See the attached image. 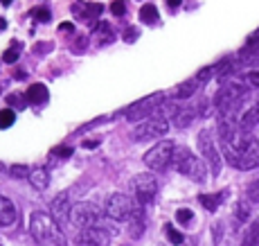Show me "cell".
<instances>
[{
  "label": "cell",
  "instance_id": "60d3db41",
  "mask_svg": "<svg viewBox=\"0 0 259 246\" xmlns=\"http://www.w3.org/2000/svg\"><path fill=\"white\" fill-rule=\"evenodd\" d=\"M36 48H38V50H36V52H38V54H46V52H48V50H52V48H54V45H52V43H38V45H36Z\"/></svg>",
  "mask_w": 259,
  "mask_h": 246
},
{
  "label": "cell",
  "instance_id": "83f0119b",
  "mask_svg": "<svg viewBox=\"0 0 259 246\" xmlns=\"http://www.w3.org/2000/svg\"><path fill=\"white\" fill-rule=\"evenodd\" d=\"M142 233H144V222L138 219V213H136L131 217V230H128V235H131V237H140Z\"/></svg>",
  "mask_w": 259,
  "mask_h": 246
},
{
  "label": "cell",
  "instance_id": "f1b7e54d",
  "mask_svg": "<svg viewBox=\"0 0 259 246\" xmlns=\"http://www.w3.org/2000/svg\"><path fill=\"white\" fill-rule=\"evenodd\" d=\"M214 75H219V63L217 66H207V68H203V70H198V75H196V79L198 82H207V79H212Z\"/></svg>",
  "mask_w": 259,
  "mask_h": 246
},
{
  "label": "cell",
  "instance_id": "ee69618b",
  "mask_svg": "<svg viewBox=\"0 0 259 246\" xmlns=\"http://www.w3.org/2000/svg\"><path fill=\"white\" fill-rule=\"evenodd\" d=\"M12 3H14V0H0V5H5V7H9Z\"/></svg>",
  "mask_w": 259,
  "mask_h": 246
},
{
  "label": "cell",
  "instance_id": "8d00e7d4",
  "mask_svg": "<svg viewBox=\"0 0 259 246\" xmlns=\"http://www.w3.org/2000/svg\"><path fill=\"white\" fill-rule=\"evenodd\" d=\"M21 95H16V93H14V95H7V104H9V107H14V104H16V107L18 109H23L25 107V102H21Z\"/></svg>",
  "mask_w": 259,
  "mask_h": 246
},
{
  "label": "cell",
  "instance_id": "f6af8a7d",
  "mask_svg": "<svg viewBox=\"0 0 259 246\" xmlns=\"http://www.w3.org/2000/svg\"><path fill=\"white\" fill-rule=\"evenodd\" d=\"M7 27V23H5V18H0V29H5Z\"/></svg>",
  "mask_w": 259,
  "mask_h": 246
},
{
  "label": "cell",
  "instance_id": "44dd1931",
  "mask_svg": "<svg viewBox=\"0 0 259 246\" xmlns=\"http://www.w3.org/2000/svg\"><path fill=\"white\" fill-rule=\"evenodd\" d=\"M140 21L147 23V25H153L158 21V9L156 5H144V7H140Z\"/></svg>",
  "mask_w": 259,
  "mask_h": 246
},
{
  "label": "cell",
  "instance_id": "6da1fadb",
  "mask_svg": "<svg viewBox=\"0 0 259 246\" xmlns=\"http://www.w3.org/2000/svg\"><path fill=\"white\" fill-rule=\"evenodd\" d=\"M29 233L36 239L38 244H61L63 242V233H61V224L52 217V215L43 213H34L29 217Z\"/></svg>",
  "mask_w": 259,
  "mask_h": 246
},
{
  "label": "cell",
  "instance_id": "4316f807",
  "mask_svg": "<svg viewBox=\"0 0 259 246\" xmlns=\"http://www.w3.org/2000/svg\"><path fill=\"white\" fill-rule=\"evenodd\" d=\"M235 217L239 222H248V217H250V205L246 201H239L237 203V210H235Z\"/></svg>",
  "mask_w": 259,
  "mask_h": 246
},
{
  "label": "cell",
  "instance_id": "ffe728a7",
  "mask_svg": "<svg viewBox=\"0 0 259 246\" xmlns=\"http://www.w3.org/2000/svg\"><path fill=\"white\" fill-rule=\"evenodd\" d=\"M113 39H115V32H113L111 25H108L106 21H104V23H97V41H99V43H111Z\"/></svg>",
  "mask_w": 259,
  "mask_h": 246
},
{
  "label": "cell",
  "instance_id": "4fadbf2b",
  "mask_svg": "<svg viewBox=\"0 0 259 246\" xmlns=\"http://www.w3.org/2000/svg\"><path fill=\"white\" fill-rule=\"evenodd\" d=\"M18 222V208L14 205L12 199H7L0 192V226L9 228V226H16Z\"/></svg>",
  "mask_w": 259,
  "mask_h": 246
},
{
  "label": "cell",
  "instance_id": "74e56055",
  "mask_svg": "<svg viewBox=\"0 0 259 246\" xmlns=\"http://www.w3.org/2000/svg\"><path fill=\"white\" fill-rule=\"evenodd\" d=\"M246 82L250 84V86H259V73H248L246 75Z\"/></svg>",
  "mask_w": 259,
  "mask_h": 246
},
{
  "label": "cell",
  "instance_id": "52a82bcc",
  "mask_svg": "<svg viewBox=\"0 0 259 246\" xmlns=\"http://www.w3.org/2000/svg\"><path fill=\"white\" fill-rule=\"evenodd\" d=\"M162 99H165V93H153V95H149V97L140 99V102L122 109L119 113H122L126 120H131V122H138V120H144V118H149V115L156 113V109L160 107Z\"/></svg>",
  "mask_w": 259,
  "mask_h": 246
},
{
  "label": "cell",
  "instance_id": "e0dca14e",
  "mask_svg": "<svg viewBox=\"0 0 259 246\" xmlns=\"http://www.w3.org/2000/svg\"><path fill=\"white\" fill-rule=\"evenodd\" d=\"M27 179H29V183H32V188L38 190V192L48 190V185H50V172L46 167H32L27 174Z\"/></svg>",
  "mask_w": 259,
  "mask_h": 246
},
{
  "label": "cell",
  "instance_id": "d6986e66",
  "mask_svg": "<svg viewBox=\"0 0 259 246\" xmlns=\"http://www.w3.org/2000/svg\"><path fill=\"white\" fill-rule=\"evenodd\" d=\"M198 86H201V82L198 79H189V82H185V84H181L178 88H174V97L176 99H189L194 93L198 90Z\"/></svg>",
  "mask_w": 259,
  "mask_h": 246
},
{
  "label": "cell",
  "instance_id": "8992f818",
  "mask_svg": "<svg viewBox=\"0 0 259 246\" xmlns=\"http://www.w3.org/2000/svg\"><path fill=\"white\" fill-rule=\"evenodd\" d=\"M169 127H171V124H169V118H165V115H149V120L140 122L131 131V138L136 140V143L149 140V138H162V135L169 131Z\"/></svg>",
  "mask_w": 259,
  "mask_h": 246
},
{
  "label": "cell",
  "instance_id": "3957f363",
  "mask_svg": "<svg viewBox=\"0 0 259 246\" xmlns=\"http://www.w3.org/2000/svg\"><path fill=\"white\" fill-rule=\"evenodd\" d=\"M246 95H248V88L243 84H226L217 93V97H214V109H217V113L221 118H232Z\"/></svg>",
  "mask_w": 259,
  "mask_h": 246
},
{
  "label": "cell",
  "instance_id": "4dcf8cb0",
  "mask_svg": "<svg viewBox=\"0 0 259 246\" xmlns=\"http://www.w3.org/2000/svg\"><path fill=\"white\" fill-rule=\"evenodd\" d=\"M246 194H248V201H252V203H259V179H257V181H252V183L248 185Z\"/></svg>",
  "mask_w": 259,
  "mask_h": 246
},
{
  "label": "cell",
  "instance_id": "7c38bea8",
  "mask_svg": "<svg viewBox=\"0 0 259 246\" xmlns=\"http://www.w3.org/2000/svg\"><path fill=\"white\" fill-rule=\"evenodd\" d=\"M70 213H72V201H70V194L68 192H61L57 194V197L52 199V203H50V215H52L54 219H57L59 224H61V228L70 222Z\"/></svg>",
  "mask_w": 259,
  "mask_h": 246
},
{
  "label": "cell",
  "instance_id": "b9f144b4",
  "mask_svg": "<svg viewBox=\"0 0 259 246\" xmlns=\"http://www.w3.org/2000/svg\"><path fill=\"white\" fill-rule=\"evenodd\" d=\"M99 147V140H83V149H95Z\"/></svg>",
  "mask_w": 259,
  "mask_h": 246
},
{
  "label": "cell",
  "instance_id": "277c9868",
  "mask_svg": "<svg viewBox=\"0 0 259 246\" xmlns=\"http://www.w3.org/2000/svg\"><path fill=\"white\" fill-rule=\"evenodd\" d=\"M174 152H176V145L171 140H160L144 154V165L153 172H165L174 160Z\"/></svg>",
  "mask_w": 259,
  "mask_h": 246
},
{
  "label": "cell",
  "instance_id": "2e32d148",
  "mask_svg": "<svg viewBox=\"0 0 259 246\" xmlns=\"http://www.w3.org/2000/svg\"><path fill=\"white\" fill-rule=\"evenodd\" d=\"M48 99H50V90H48L46 84L36 82L27 88V102L34 104V107H41V104H46Z\"/></svg>",
  "mask_w": 259,
  "mask_h": 246
},
{
  "label": "cell",
  "instance_id": "5b68a950",
  "mask_svg": "<svg viewBox=\"0 0 259 246\" xmlns=\"http://www.w3.org/2000/svg\"><path fill=\"white\" fill-rule=\"evenodd\" d=\"M104 213H106L108 219H113V222H128V219L138 213V208H136V203L131 201V197H126V194H122V192H113L111 197L106 199V203H104Z\"/></svg>",
  "mask_w": 259,
  "mask_h": 246
},
{
  "label": "cell",
  "instance_id": "9a60e30c",
  "mask_svg": "<svg viewBox=\"0 0 259 246\" xmlns=\"http://www.w3.org/2000/svg\"><path fill=\"white\" fill-rule=\"evenodd\" d=\"M237 122H239V127H241L243 131H250V129H255L257 124H259V102L248 104V107L243 109L241 113H239Z\"/></svg>",
  "mask_w": 259,
  "mask_h": 246
},
{
  "label": "cell",
  "instance_id": "1f68e13d",
  "mask_svg": "<svg viewBox=\"0 0 259 246\" xmlns=\"http://www.w3.org/2000/svg\"><path fill=\"white\" fill-rule=\"evenodd\" d=\"M9 174H12L14 179H23L29 174V167L27 165H12V167H9Z\"/></svg>",
  "mask_w": 259,
  "mask_h": 246
},
{
  "label": "cell",
  "instance_id": "ac0fdd59",
  "mask_svg": "<svg viewBox=\"0 0 259 246\" xmlns=\"http://www.w3.org/2000/svg\"><path fill=\"white\" fill-rule=\"evenodd\" d=\"M194 118H196V111H194V109L181 107L171 120H174V127H176V129H185V127H189V124H192Z\"/></svg>",
  "mask_w": 259,
  "mask_h": 246
},
{
  "label": "cell",
  "instance_id": "f35d334b",
  "mask_svg": "<svg viewBox=\"0 0 259 246\" xmlns=\"http://www.w3.org/2000/svg\"><path fill=\"white\" fill-rule=\"evenodd\" d=\"M59 32L72 34V32H74V25H72V23H61V25H59Z\"/></svg>",
  "mask_w": 259,
  "mask_h": 246
},
{
  "label": "cell",
  "instance_id": "ba28073f",
  "mask_svg": "<svg viewBox=\"0 0 259 246\" xmlns=\"http://www.w3.org/2000/svg\"><path fill=\"white\" fill-rule=\"evenodd\" d=\"M102 210L95 203L81 201V203H72V213H70V222L77 226V228H88V226H99V222L104 219Z\"/></svg>",
  "mask_w": 259,
  "mask_h": 246
},
{
  "label": "cell",
  "instance_id": "7402d4cb",
  "mask_svg": "<svg viewBox=\"0 0 259 246\" xmlns=\"http://www.w3.org/2000/svg\"><path fill=\"white\" fill-rule=\"evenodd\" d=\"M223 197H226V194H219V197H210V194H201V197H198V201L203 203V208H205V210H210V213H214V210L219 208V203L223 201Z\"/></svg>",
  "mask_w": 259,
  "mask_h": 246
},
{
  "label": "cell",
  "instance_id": "e575fe53",
  "mask_svg": "<svg viewBox=\"0 0 259 246\" xmlns=\"http://www.w3.org/2000/svg\"><path fill=\"white\" fill-rule=\"evenodd\" d=\"M111 12L115 14V16H124V14H126V3H122V0H113Z\"/></svg>",
  "mask_w": 259,
  "mask_h": 246
},
{
  "label": "cell",
  "instance_id": "d590c367",
  "mask_svg": "<svg viewBox=\"0 0 259 246\" xmlns=\"http://www.w3.org/2000/svg\"><path fill=\"white\" fill-rule=\"evenodd\" d=\"M52 156L70 158V156H72V147H66V145H61V147H54V149H52Z\"/></svg>",
  "mask_w": 259,
  "mask_h": 246
},
{
  "label": "cell",
  "instance_id": "f546056e",
  "mask_svg": "<svg viewBox=\"0 0 259 246\" xmlns=\"http://www.w3.org/2000/svg\"><path fill=\"white\" fill-rule=\"evenodd\" d=\"M18 57H21V50H18V45L16 48H9V50H5V54H3V61L5 63H16L18 61Z\"/></svg>",
  "mask_w": 259,
  "mask_h": 246
},
{
  "label": "cell",
  "instance_id": "836d02e7",
  "mask_svg": "<svg viewBox=\"0 0 259 246\" xmlns=\"http://www.w3.org/2000/svg\"><path fill=\"white\" fill-rule=\"evenodd\" d=\"M165 230H167V239L171 244H183V235L178 233V230H174L171 226H165Z\"/></svg>",
  "mask_w": 259,
  "mask_h": 246
},
{
  "label": "cell",
  "instance_id": "bcb514c9",
  "mask_svg": "<svg viewBox=\"0 0 259 246\" xmlns=\"http://www.w3.org/2000/svg\"><path fill=\"white\" fill-rule=\"evenodd\" d=\"M5 169H7V167H5V163H0V177L5 174Z\"/></svg>",
  "mask_w": 259,
  "mask_h": 246
},
{
  "label": "cell",
  "instance_id": "9c48e42d",
  "mask_svg": "<svg viewBox=\"0 0 259 246\" xmlns=\"http://www.w3.org/2000/svg\"><path fill=\"white\" fill-rule=\"evenodd\" d=\"M198 152H201V156L205 158V163L210 165L212 174H214V177H217V174L221 172L223 158H221V154H219V149H217V143H214L212 133L207 131V129H203V131L198 133Z\"/></svg>",
  "mask_w": 259,
  "mask_h": 246
},
{
  "label": "cell",
  "instance_id": "5bb4252c",
  "mask_svg": "<svg viewBox=\"0 0 259 246\" xmlns=\"http://www.w3.org/2000/svg\"><path fill=\"white\" fill-rule=\"evenodd\" d=\"M111 239V235L106 233L99 226H88V228H81V235L77 237V244H106Z\"/></svg>",
  "mask_w": 259,
  "mask_h": 246
},
{
  "label": "cell",
  "instance_id": "8fae6325",
  "mask_svg": "<svg viewBox=\"0 0 259 246\" xmlns=\"http://www.w3.org/2000/svg\"><path fill=\"white\" fill-rule=\"evenodd\" d=\"M235 167H239V169H255V167H259V143L255 138L248 135V140L243 143V147L239 149V154H237Z\"/></svg>",
  "mask_w": 259,
  "mask_h": 246
},
{
  "label": "cell",
  "instance_id": "30bf717a",
  "mask_svg": "<svg viewBox=\"0 0 259 246\" xmlns=\"http://www.w3.org/2000/svg\"><path fill=\"white\" fill-rule=\"evenodd\" d=\"M131 190L140 205L151 203L158 194V181L153 179L151 174H138V177L131 181Z\"/></svg>",
  "mask_w": 259,
  "mask_h": 246
},
{
  "label": "cell",
  "instance_id": "603a6c76",
  "mask_svg": "<svg viewBox=\"0 0 259 246\" xmlns=\"http://www.w3.org/2000/svg\"><path fill=\"white\" fill-rule=\"evenodd\" d=\"M102 12H104V5L93 3V5H83V12L79 14V16H81V18H86V21H91V18H97Z\"/></svg>",
  "mask_w": 259,
  "mask_h": 246
},
{
  "label": "cell",
  "instance_id": "cb8c5ba5",
  "mask_svg": "<svg viewBox=\"0 0 259 246\" xmlns=\"http://www.w3.org/2000/svg\"><path fill=\"white\" fill-rule=\"evenodd\" d=\"M14 122H16L14 109H3V111H0V129H9Z\"/></svg>",
  "mask_w": 259,
  "mask_h": 246
},
{
  "label": "cell",
  "instance_id": "7a4b0ae2",
  "mask_svg": "<svg viewBox=\"0 0 259 246\" xmlns=\"http://www.w3.org/2000/svg\"><path fill=\"white\" fill-rule=\"evenodd\" d=\"M171 165H174V167H176L181 174H185L187 179L196 181V183H205V179H207V167H205V163H203V160L198 158V156H194V154L189 152L187 147H176Z\"/></svg>",
  "mask_w": 259,
  "mask_h": 246
},
{
  "label": "cell",
  "instance_id": "ab89813d",
  "mask_svg": "<svg viewBox=\"0 0 259 246\" xmlns=\"http://www.w3.org/2000/svg\"><path fill=\"white\" fill-rule=\"evenodd\" d=\"M136 37H138V29L136 27H128V32L124 34V41H136Z\"/></svg>",
  "mask_w": 259,
  "mask_h": 246
},
{
  "label": "cell",
  "instance_id": "7bdbcfd3",
  "mask_svg": "<svg viewBox=\"0 0 259 246\" xmlns=\"http://www.w3.org/2000/svg\"><path fill=\"white\" fill-rule=\"evenodd\" d=\"M181 3H183V0H167V7L176 9V7H181Z\"/></svg>",
  "mask_w": 259,
  "mask_h": 246
},
{
  "label": "cell",
  "instance_id": "484cf974",
  "mask_svg": "<svg viewBox=\"0 0 259 246\" xmlns=\"http://www.w3.org/2000/svg\"><path fill=\"white\" fill-rule=\"evenodd\" d=\"M32 18H36L38 23H48L52 18V12L48 7H34L32 9Z\"/></svg>",
  "mask_w": 259,
  "mask_h": 246
},
{
  "label": "cell",
  "instance_id": "d6a6232c",
  "mask_svg": "<svg viewBox=\"0 0 259 246\" xmlns=\"http://www.w3.org/2000/svg\"><path fill=\"white\" fill-rule=\"evenodd\" d=\"M192 217H194V213L189 208H181V210H176V219L181 224H189L192 222Z\"/></svg>",
  "mask_w": 259,
  "mask_h": 246
},
{
  "label": "cell",
  "instance_id": "d4e9b609",
  "mask_svg": "<svg viewBox=\"0 0 259 246\" xmlns=\"http://www.w3.org/2000/svg\"><path fill=\"white\" fill-rule=\"evenodd\" d=\"M243 242H246L248 246H257L259 244V219L257 222H252V226L250 228H248V235H246V239H243Z\"/></svg>",
  "mask_w": 259,
  "mask_h": 246
}]
</instances>
